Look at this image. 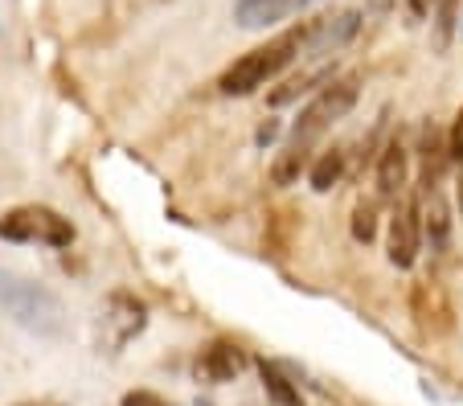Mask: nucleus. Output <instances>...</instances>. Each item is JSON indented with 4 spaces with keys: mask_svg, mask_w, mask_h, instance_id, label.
<instances>
[{
    "mask_svg": "<svg viewBox=\"0 0 463 406\" xmlns=\"http://www.w3.org/2000/svg\"><path fill=\"white\" fill-rule=\"evenodd\" d=\"M357 99H361L357 79H336V82L316 90V99L299 111V119L291 124L288 140H283L279 156H275V165H271L275 185H296L299 173L312 165V148L324 140V132H328L336 119H345V115L357 107Z\"/></svg>",
    "mask_w": 463,
    "mask_h": 406,
    "instance_id": "f257e3e1",
    "label": "nucleus"
},
{
    "mask_svg": "<svg viewBox=\"0 0 463 406\" xmlns=\"http://www.w3.org/2000/svg\"><path fill=\"white\" fill-rule=\"evenodd\" d=\"M304 37H307V25H291V29H283L279 37H271V42L246 50L242 58H234V62L222 71L218 90L226 99L254 95L259 87H267L271 79H279L296 58H304Z\"/></svg>",
    "mask_w": 463,
    "mask_h": 406,
    "instance_id": "f03ea898",
    "label": "nucleus"
},
{
    "mask_svg": "<svg viewBox=\"0 0 463 406\" xmlns=\"http://www.w3.org/2000/svg\"><path fill=\"white\" fill-rule=\"evenodd\" d=\"M0 312H5L13 325L25 328V333L50 336V341L61 336L66 325H71L66 304H61L45 283L25 279V275H17V271H5V267H0Z\"/></svg>",
    "mask_w": 463,
    "mask_h": 406,
    "instance_id": "7ed1b4c3",
    "label": "nucleus"
},
{
    "mask_svg": "<svg viewBox=\"0 0 463 406\" xmlns=\"http://www.w3.org/2000/svg\"><path fill=\"white\" fill-rule=\"evenodd\" d=\"M0 239L9 242H42V247H53V250H66L74 247L79 230L66 213L50 210V205H17L0 218Z\"/></svg>",
    "mask_w": 463,
    "mask_h": 406,
    "instance_id": "20e7f679",
    "label": "nucleus"
},
{
    "mask_svg": "<svg viewBox=\"0 0 463 406\" xmlns=\"http://www.w3.org/2000/svg\"><path fill=\"white\" fill-rule=\"evenodd\" d=\"M148 328V304L131 292H111L99 308V349L103 354H119L123 345Z\"/></svg>",
    "mask_w": 463,
    "mask_h": 406,
    "instance_id": "39448f33",
    "label": "nucleus"
},
{
    "mask_svg": "<svg viewBox=\"0 0 463 406\" xmlns=\"http://www.w3.org/2000/svg\"><path fill=\"white\" fill-rule=\"evenodd\" d=\"M422 247V205L414 197H402L390 218V263L411 271Z\"/></svg>",
    "mask_w": 463,
    "mask_h": 406,
    "instance_id": "423d86ee",
    "label": "nucleus"
},
{
    "mask_svg": "<svg viewBox=\"0 0 463 406\" xmlns=\"http://www.w3.org/2000/svg\"><path fill=\"white\" fill-rule=\"evenodd\" d=\"M246 365H250V357H246L242 345L218 336V341H210L202 354H197L193 373H197V382H205V386H226V382H234Z\"/></svg>",
    "mask_w": 463,
    "mask_h": 406,
    "instance_id": "0eeeda50",
    "label": "nucleus"
},
{
    "mask_svg": "<svg viewBox=\"0 0 463 406\" xmlns=\"http://www.w3.org/2000/svg\"><path fill=\"white\" fill-rule=\"evenodd\" d=\"M361 29V9H345L336 17H320L307 21V37H304V58H320V53H336L357 37Z\"/></svg>",
    "mask_w": 463,
    "mask_h": 406,
    "instance_id": "6e6552de",
    "label": "nucleus"
},
{
    "mask_svg": "<svg viewBox=\"0 0 463 406\" xmlns=\"http://www.w3.org/2000/svg\"><path fill=\"white\" fill-rule=\"evenodd\" d=\"M451 165V152H447V136L435 124H422L419 132V181L422 194H435L443 185V173Z\"/></svg>",
    "mask_w": 463,
    "mask_h": 406,
    "instance_id": "1a4fd4ad",
    "label": "nucleus"
},
{
    "mask_svg": "<svg viewBox=\"0 0 463 406\" xmlns=\"http://www.w3.org/2000/svg\"><path fill=\"white\" fill-rule=\"evenodd\" d=\"M406 177H411V148L402 144V136H390L382 156H377V194L402 197Z\"/></svg>",
    "mask_w": 463,
    "mask_h": 406,
    "instance_id": "9d476101",
    "label": "nucleus"
},
{
    "mask_svg": "<svg viewBox=\"0 0 463 406\" xmlns=\"http://www.w3.org/2000/svg\"><path fill=\"white\" fill-rule=\"evenodd\" d=\"M307 5H312V0H238L234 21L242 29H271V25H279V21L296 17Z\"/></svg>",
    "mask_w": 463,
    "mask_h": 406,
    "instance_id": "9b49d317",
    "label": "nucleus"
},
{
    "mask_svg": "<svg viewBox=\"0 0 463 406\" xmlns=\"http://www.w3.org/2000/svg\"><path fill=\"white\" fill-rule=\"evenodd\" d=\"M259 378H262V390H267V398H271L275 406H304L299 386L275 362H267V357H262V362H259Z\"/></svg>",
    "mask_w": 463,
    "mask_h": 406,
    "instance_id": "f8f14e48",
    "label": "nucleus"
},
{
    "mask_svg": "<svg viewBox=\"0 0 463 406\" xmlns=\"http://www.w3.org/2000/svg\"><path fill=\"white\" fill-rule=\"evenodd\" d=\"M345 168H349V152H345V148H328V152H320V156L312 160L307 181H312L316 194H328V189L345 177Z\"/></svg>",
    "mask_w": 463,
    "mask_h": 406,
    "instance_id": "ddd939ff",
    "label": "nucleus"
},
{
    "mask_svg": "<svg viewBox=\"0 0 463 406\" xmlns=\"http://www.w3.org/2000/svg\"><path fill=\"white\" fill-rule=\"evenodd\" d=\"M427 197H430V210L422 213V218H427L422 230H427V239H430V250H443L447 239H451V218H447V205H443V197H439V189Z\"/></svg>",
    "mask_w": 463,
    "mask_h": 406,
    "instance_id": "4468645a",
    "label": "nucleus"
},
{
    "mask_svg": "<svg viewBox=\"0 0 463 406\" xmlns=\"http://www.w3.org/2000/svg\"><path fill=\"white\" fill-rule=\"evenodd\" d=\"M459 25V0H439L435 5V29H439V50H447Z\"/></svg>",
    "mask_w": 463,
    "mask_h": 406,
    "instance_id": "2eb2a0df",
    "label": "nucleus"
},
{
    "mask_svg": "<svg viewBox=\"0 0 463 406\" xmlns=\"http://www.w3.org/2000/svg\"><path fill=\"white\" fill-rule=\"evenodd\" d=\"M353 239L365 242V247L377 239V205L373 202H361L357 210H353Z\"/></svg>",
    "mask_w": 463,
    "mask_h": 406,
    "instance_id": "dca6fc26",
    "label": "nucleus"
},
{
    "mask_svg": "<svg viewBox=\"0 0 463 406\" xmlns=\"http://www.w3.org/2000/svg\"><path fill=\"white\" fill-rule=\"evenodd\" d=\"M447 152H451V165L463 173V107L455 111V119H451V132H447Z\"/></svg>",
    "mask_w": 463,
    "mask_h": 406,
    "instance_id": "f3484780",
    "label": "nucleus"
},
{
    "mask_svg": "<svg viewBox=\"0 0 463 406\" xmlns=\"http://www.w3.org/2000/svg\"><path fill=\"white\" fill-rule=\"evenodd\" d=\"M119 406H173V402H165V398L152 394V390H131V394H123Z\"/></svg>",
    "mask_w": 463,
    "mask_h": 406,
    "instance_id": "a211bd4d",
    "label": "nucleus"
},
{
    "mask_svg": "<svg viewBox=\"0 0 463 406\" xmlns=\"http://www.w3.org/2000/svg\"><path fill=\"white\" fill-rule=\"evenodd\" d=\"M435 5L439 0H411V17H430V13H435Z\"/></svg>",
    "mask_w": 463,
    "mask_h": 406,
    "instance_id": "6ab92c4d",
    "label": "nucleus"
},
{
    "mask_svg": "<svg viewBox=\"0 0 463 406\" xmlns=\"http://www.w3.org/2000/svg\"><path fill=\"white\" fill-rule=\"evenodd\" d=\"M267 140H275V124H267V127L259 132V144H267Z\"/></svg>",
    "mask_w": 463,
    "mask_h": 406,
    "instance_id": "aec40b11",
    "label": "nucleus"
}]
</instances>
